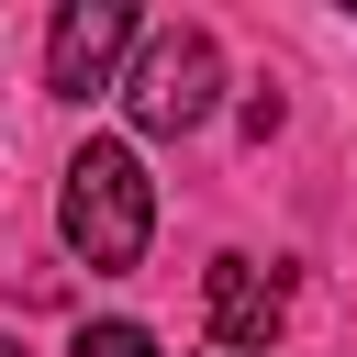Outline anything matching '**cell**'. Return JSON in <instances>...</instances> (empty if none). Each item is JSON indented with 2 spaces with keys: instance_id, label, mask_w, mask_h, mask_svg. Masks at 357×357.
I'll list each match as a JSON object with an SVG mask.
<instances>
[{
  "instance_id": "6da1fadb",
  "label": "cell",
  "mask_w": 357,
  "mask_h": 357,
  "mask_svg": "<svg viewBox=\"0 0 357 357\" xmlns=\"http://www.w3.org/2000/svg\"><path fill=\"white\" fill-rule=\"evenodd\" d=\"M56 234L78 268H134L145 234H156V190H145V156L123 134H89L56 178Z\"/></svg>"
},
{
  "instance_id": "7a4b0ae2",
  "label": "cell",
  "mask_w": 357,
  "mask_h": 357,
  "mask_svg": "<svg viewBox=\"0 0 357 357\" xmlns=\"http://www.w3.org/2000/svg\"><path fill=\"white\" fill-rule=\"evenodd\" d=\"M123 112H134V134H201L212 112H223V56H212V33L201 22H145L134 33V56H123Z\"/></svg>"
},
{
  "instance_id": "3957f363",
  "label": "cell",
  "mask_w": 357,
  "mask_h": 357,
  "mask_svg": "<svg viewBox=\"0 0 357 357\" xmlns=\"http://www.w3.org/2000/svg\"><path fill=\"white\" fill-rule=\"evenodd\" d=\"M134 0H67L56 11V33H45V89L56 100H89V89H112L123 78V56H134Z\"/></svg>"
},
{
  "instance_id": "277c9868",
  "label": "cell",
  "mask_w": 357,
  "mask_h": 357,
  "mask_svg": "<svg viewBox=\"0 0 357 357\" xmlns=\"http://www.w3.org/2000/svg\"><path fill=\"white\" fill-rule=\"evenodd\" d=\"M201 312H212V335H223L234 357H268V335L290 324V268H268V257H212V268H201Z\"/></svg>"
},
{
  "instance_id": "5b68a950",
  "label": "cell",
  "mask_w": 357,
  "mask_h": 357,
  "mask_svg": "<svg viewBox=\"0 0 357 357\" xmlns=\"http://www.w3.org/2000/svg\"><path fill=\"white\" fill-rule=\"evenodd\" d=\"M78 357H156V335H145V324H89Z\"/></svg>"
},
{
  "instance_id": "8992f818",
  "label": "cell",
  "mask_w": 357,
  "mask_h": 357,
  "mask_svg": "<svg viewBox=\"0 0 357 357\" xmlns=\"http://www.w3.org/2000/svg\"><path fill=\"white\" fill-rule=\"evenodd\" d=\"M0 357H22V335H0Z\"/></svg>"
}]
</instances>
